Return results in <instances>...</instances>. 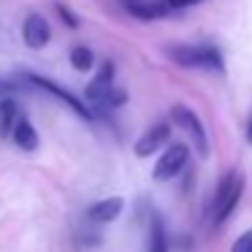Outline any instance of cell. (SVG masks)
Returning a JSON list of instances; mask_svg holds the SVG:
<instances>
[{
    "mask_svg": "<svg viewBox=\"0 0 252 252\" xmlns=\"http://www.w3.org/2000/svg\"><path fill=\"white\" fill-rule=\"evenodd\" d=\"M168 138H171V125L168 122H158V125H152L149 130L141 133V138L136 141V155L138 158H152L163 144H168Z\"/></svg>",
    "mask_w": 252,
    "mask_h": 252,
    "instance_id": "cell-6",
    "label": "cell"
},
{
    "mask_svg": "<svg viewBox=\"0 0 252 252\" xmlns=\"http://www.w3.org/2000/svg\"><path fill=\"white\" fill-rule=\"evenodd\" d=\"M130 3H133V0H130Z\"/></svg>",
    "mask_w": 252,
    "mask_h": 252,
    "instance_id": "cell-20",
    "label": "cell"
},
{
    "mask_svg": "<svg viewBox=\"0 0 252 252\" xmlns=\"http://www.w3.org/2000/svg\"><path fill=\"white\" fill-rule=\"evenodd\" d=\"M187 160H190V149H187L185 144H174V147H168L163 155H160V160L155 163L152 176H155L158 182L174 179V176L187 165Z\"/></svg>",
    "mask_w": 252,
    "mask_h": 252,
    "instance_id": "cell-5",
    "label": "cell"
},
{
    "mask_svg": "<svg viewBox=\"0 0 252 252\" xmlns=\"http://www.w3.org/2000/svg\"><path fill=\"white\" fill-rule=\"evenodd\" d=\"M22 38L30 49H44L52 38V30H49V22H46L41 14H28L22 25Z\"/></svg>",
    "mask_w": 252,
    "mask_h": 252,
    "instance_id": "cell-7",
    "label": "cell"
},
{
    "mask_svg": "<svg viewBox=\"0 0 252 252\" xmlns=\"http://www.w3.org/2000/svg\"><path fill=\"white\" fill-rule=\"evenodd\" d=\"M25 79H28L30 84H35L38 90H44V93L55 95V98L60 100V103H65V106H68V109H71L76 117H82V120H93V111H90L87 106H84V103H82V100H79L73 93L63 90L60 84H55L52 79H44V76H38V73H33V71H28V73H25Z\"/></svg>",
    "mask_w": 252,
    "mask_h": 252,
    "instance_id": "cell-4",
    "label": "cell"
},
{
    "mask_svg": "<svg viewBox=\"0 0 252 252\" xmlns=\"http://www.w3.org/2000/svg\"><path fill=\"white\" fill-rule=\"evenodd\" d=\"M55 8H57V14H60V19L68 25V28H79V17H73V14H71V8H68L65 3H57Z\"/></svg>",
    "mask_w": 252,
    "mask_h": 252,
    "instance_id": "cell-16",
    "label": "cell"
},
{
    "mask_svg": "<svg viewBox=\"0 0 252 252\" xmlns=\"http://www.w3.org/2000/svg\"><path fill=\"white\" fill-rule=\"evenodd\" d=\"M168 57L182 68H209V71L225 73L222 55H220V49H214V46L174 44V46H168Z\"/></svg>",
    "mask_w": 252,
    "mask_h": 252,
    "instance_id": "cell-2",
    "label": "cell"
},
{
    "mask_svg": "<svg viewBox=\"0 0 252 252\" xmlns=\"http://www.w3.org/2000/svg\"><path fill=\"white\" fill-rule=\"evenodd\" d=\"M147 252H168V236H165V225L160 214H152L149 220V250Z\"/></svg>",
    "mask_w": 252,
    "mask_h": 252,
    "instance_id": "cell-11",
    "label": "cell"
},
{
    "mask_svg": "<svg viewBox=\"0 0 252 252\" xmlns=\"http://www.w3.org/2000/svg\"><path fill=\"white\" fill-rule=\"evenodd\" d=\"M230 252H252V230H247V233H241L239 239L233 241V247H230Z\"/></svg>",
    "mask_w": 252,
    "mask_h": 252,
    "instance_id": "cell-15",
    "label": "cell"
},
{
    "mask_svg": "<svg viewBox=\"0 0 252 252\" xmlns=\"http://www.w3.org/2000/svg\"><path fill=\"white\" fill-rule=\"evenodd\" d=\"M127 11L133 14L136 19H144V22H149V19H160V17H165V8L160 6V3H147V6H141V3H130L127 6Z\"/></svg>",
    "mask_w": 252,
    "mask_h": 252,
    "instance_id": "cell-14",
    "label": "cell"
},
{
    "mask_svg": "<svg viewBox=\"0 0 252 252\" xmlns=\"http://www.w3.org/2000/svg\"><path fill=\"white\" fill-rule=\"evenodd\" d=\"M111 82H114V63L106 60L103 65H100V71L95 73V79L87 84V90H84V95H87L90 100H98V98H106L111 90Z\"/></svg>",
    "mask_w": 252,
    "mask_h": 252,
    "instance_id": "cell-9",
    "label": "cell"
},
{
    "mask_svg": "<svg viewBox=\"0 0 252 252\" xmlns=\"http://www.w3.org/2000/svg\"><path fill=\"white\" fill-rule=\"evenodd\" d=\"M247 141L252 144V117H250V120H247Z\"/></svg>",
    "mask_w": 252,
    "mask_h": 252,
    "instance_id": "cell-19",
    "label": "cell"
},
{
    "mask_svg": "<svg viewBox=\"0 0 252 252\" xmlns=\"http://www.w3.org/2000/svg\"><path fill=\"white\" fill-rule=\"evenodd\" d=\"M11 138L19 149H25V152H35V149H38V130H35L33 122L25 114H19L17 125H14V130H11Z\"/></svg>",
    "mask_w": 252,
    "mask_h": 252,
    "instance_id": "cell-10",
    "label": "cell"
},
{
    "mask_svg": "<svg viewBox=\"0 0 252 252\" xmlns=\"http://www.w3.org/2000/svg\"><path fill=\"white\" fill-rule=\"evenodd\" d=\"M106 98H109V103H114V106H122L127 100L122 90H109V95H106Z\"/></svg>",
    "mask_w": 252,
    "mask_h": 252,
    "instance_id": "cell-17",
    "label": "cell"
},
{
    "mask_svg": "<svg viewBox=\"0 0 252 252\" xmlns=\"http://www.w3.org/2000/svg\"><path fill=\"white\" fill-rule=\"evenodd\" d=\"M198 0H168V6L174 8H187V6H195Z\"/></svg>",
    "mask_w": 252,
    "mask_h": 252,
    "instance_id": "cell-18",
    "label": "cell"
},
{
    "mask_svg": "<svg viewBox=\"0 0 252 252\" xmlns=\"http://www.w3.org/2000/svg\"><path fill=\"white\" fill-rule=\"evenodd\" d=\"M122 206H125V201H122L120 195L103 198V201L93 203V206L87 209V220H90V222H95V225H106V222H111V220L120 217Z\"/></svg>",
    "mask_w": 252,
    "mask_h": 252,
    "instance_id": "cell-8",
    "label": "cell"
},
{
    "mask_svg": "<svg viewBox=\"0 0 252 252\" xmlns=\"http://www.w3.org/2000/svg\"><path fill=\"white\" fill-rule=\"evenodd\" d=\"M17 120H19V106L14 100H0V138H11Z\"/></svg>",
    "mask_w": 252,
    "mask_h": 252,
    "instance_id": "cell-12",
    "label": "cell"
},
{
    "mask_svg": "<svg viewBox=\"0 0 252 252\" xmlns=\"http://www.w3.org/2000/svg\"><path fill=\"white\" fill-rule=\"evenodd\" d=\"M68 60H71V65L76 68V71L87 73L90 68H93V63H95V55H93L90 46H73V49L68 52Z\"/></svg>",
    "mask_w": 252,
    "mask_h": 252,
    "instance_id": "cell-13",
    "label": "cell"
},
{
    "mask_svg": "<svg viewBox=\"0 0 252 252\" xmlns=\"http://www.w3.org/2000/svg\"><path fill=\"white\" fill-rule=\"evenodd\" d=\"M241 192H244V174L239 168H230L214 190V212H212L214 225H222L233 214V209L241 201Z\"/></svg>",
    "mask_w": 252,
    "mask_h": 252,
    "instance_id": "cell-1",
    "label": "cell"
},
{
    "mask_svg": "<svg viewBox=\"0 0 252 252\" xmlns=\"http://www.w3.org/2000/svg\"><path fill=\"white\" fill-rule=\"evenodd\" d=\"M171 117H174V122H176V125H179V127H185V130L190 133V138L195 141L198 155H201V158H206V155H209V138H206V127H203L201 117H198L192 109L182 106V103L171 106Z\"/></svg>",
    "mask_w": 252,
    "mask_h": 252,
    "instance_id": "cell-3",
    "label": "cell"
}]
</instances>
